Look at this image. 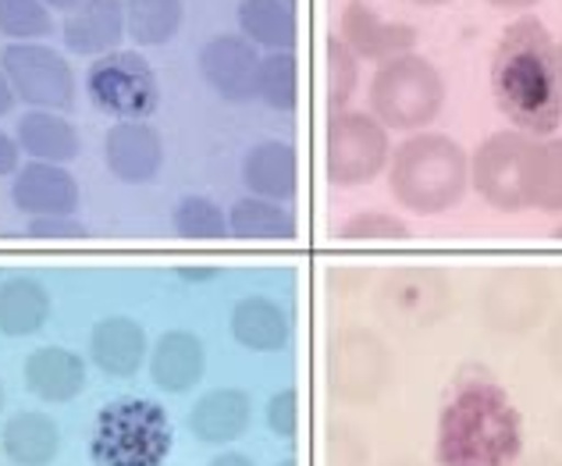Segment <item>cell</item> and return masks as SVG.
Masks as SVG:
<instances>
[{
	"instance_id": "c3c4849f",
	"label": "cell",
	"mask_w": 562,
	"mask_h": 466,
	"mask_svg": "<svg viewBox=\"0 0 562 466\" xmlns=\"http://www.w3.org/2000/svg\"><path fill=\"white\" fill-rule=\"evenodd\" d=\"M555 65H559V82H562V43H555Z\"/></svg>"
},
{
	"instance_id": "5bb4252c",
	"label": "cell",
	"mask_w": 562,
	"mask_h": 466,
	"mask_svg": "<svg viewBox=\"0 0 562 466\" xmlns=\"http://www.w3.org/2000/svg\"><path fill=\"white\" fill-rule=\"evenodd\" d=\"M338 36L346 39V47L360 57V61L384 65L392 57L413 54L417 47V29L409 22H389L381 19L374 4L367 0H349L338 19Z\"/></svg>"
},
{
	"instance_id": "bcb514c9",
	"label": "cell",
	"mask_w": 562,
	"mask_h": 466,
	"mask_svg": "<svg viewBox=\"0 0 562 466\" xmlns=\"http://www.w3.org/2000/svg\"><path fill=\"white\" fill-rule=\"evenodd\" d=\"M524 466H562V459H559V456H549V453H541V456H535V459L524 463Z\"/></svg>"
},
{
	"instance_id": "b9f144b4",
	"label": "cell",
	"mask_w": 562,
	"mask_h": 466,
	"mask_svg": "<svg viewBox=\"0 0 562 466\" xmlns=\"http://www.w3.org/2000/svg\"><path fill=\"white\" fill-rule=\"evenodd\" d=\"M484 4H492L498 11H530V8H538L541 0H484Z\"/></svg>"
},
{
	"instance_id": "5b68a950",
	"label": "cell",
	"mask_w": 562,
	"mask_h": 466,
	"mask_svg": "<svg viewBox=\"0 0 562 466\" xmlns=\"http://www.w3.org/2000/svg\"><path fill=\"white\" fill-rule=\"evenodd\" d=\"M371 114L395 133H424L446 107V79L441 71L420 54H403L378 65L371 90Z\"/></svg>"
},
{
	"instance_id": "3957f363",
	"label": "cell",
	"mask_w": 562,
	"mask_h": 466,
	"mask_svg": "<svg viewBox=\"0 0 562 466\" xmlns=\"http://www.w3.org/2000/svg\"><path fill=\"white\" fill-rule=\"evenodd\" d=\"M470 185V157L452 136L413 133L389 160V189L398 207L417 217H438L460 207Z\"/></svg>"
},
{
	"instance_id": "7a4b0ae2",
	"label": "cell",
	"mask_w": 562,
	"mask_h": 466,
	"mask_svg": "<svg viewBox=\"0 0 562 466\" xmlns=\"http://www.w3.org/2000/svg\"><path fill=\"white\" fill-rule=\"evenodd\" d=\"M524 453V420L492 377H460L438 417L441 466H513Z\"/></svg>"
},
{
	"instance_id": "4dcf8cb0",
	"label": "cell",
	"mask_w": 562,
	"mask_h": 466,
	"mask_svg": "<svg viewBox=\"0 0 562 466\" xmlns=\"http://www.w3.org/2000/svg\"><path fill=\"white\" fill-rule=\"evenodd\" d=\"M257 100L271 111H295V104H300V57H295V50H271L268 57H260Z\"/></svg>"
},
{
	"instance_id": "f907efd6",
	"label": "cell",
	"mask_w": 562,
	"mask_h": 466,
	"mask_svg": "<svg viewBox=\"0 0 562 466\" xmlns=\"http://www.w3.org/2000/svg\"><path fill=\"white\" fill-rule=\"evenodd\" d=\"M552 236H555V239H559V242H562V221H559V225H555V231H552Z\"/></svg>"
},
{
	"instance_id": "ba28073f",
	"label": "cell",
	"mask_w": 562,
	"mask_h": 466,
	"mask_svg": "<svg viewBox=\"0 0 562 466\" xmlns=\"http://www.w3.org/2000/svg\"><path fill=\"white\" fill-rule=\"evenodd\" d=\"M86 93L114 122H146L160 104V82L139 50L97 57L86 71Z\"/></svg>"
},
{
	"instance_id": "2e32d148",
	"label": "cell",
	"mask_w": 562,
	"mask_h": 466,
	"mask_svg": "<svg viewBox=\"0 0 562 466\" xmlns=\"http://www.w3.org/2000/svg\"><path fill=\"white\" fill-rule=\"evenodd\" d=\"M103 164L117 182L146 185L165 168V139L146 122H114L103 136Z\"/></svg>"
},
{
	"instance_id": "74e56055",
	"label": "cell",
	"mask_w": 562,
	"mask_h": 466,
	"mask_svg": "<svg viewBox=\"0 0 562 466\" xmlns=\"http://www.w3.org/2000/svg\"><path fill=\"white\" fill-rule=\"evenodd\" d=\"M25 236L29 239H82V236H90V228H86L76 214L71 217H29Z\"/></svg>"
},
{
	"instance_id": "1f68e13d",
	"label": "cell",
	"mask_w": 562,
	"mask_h": 466,
	"mask_svg": "<svg viewBox=\"0 0 562 466\" xmlns=\"http://www.w3.org/2000/svg\"><path fill=\"white\" fill-rule=\"evenodd\" d=\"M171 228L182 239L217 242L228 236V214L211 196H182L171 211Z\"/></svg>"
},
{
	"instance_id": "6da1fadb",
	"label": "cell",
	"mask_w": 562,
	"mask_h": 466,
	"mask_svg": "<svg viewBox=\"0 0 562 466\" xmlns=\"http://www.w3.org/2000/svg\"><path fill=\"white\" fill-rule=\"evenodd\" d=\"M492 96L516 133L541 139L562 125L555 39L535 14H520L502 33L492 57Z\"/></svg>"
},
{
	"instance_id": "f1b7e54d",
	"label": "cell",
	"mask_w": 562,
	"mask_h": 466,
	"mask_svg": "<svg viewBox=\"0 0 562 466\" xmlns=\"http://www.w3.org/2000/svg\"><path fill=\"white\" fill-rule=\"evenodd\" d=\"M186 22L182 0H125L128 39L139 47H168Z\"/></svg>"
},
{
	"instance_id": "d4e9b609",
	"label": "cell",
	"mask_w": 562,
	"mask_h": 466,
	"mask_svg": "<svg viewBox=\"0 0 562 466\" xmlns=\"http://www.w3.org/2000/svg\"><path fill=\"white\" fill-rule=\"evenodd\" d=\"M14 139L29 157L47 160V164H68L82 154L79 128L57 111H25L14 128Z\"/></svg>"
},
{
	"instance_id": "60d3db41",
	"label": "cell",
	"mask_w": 562,
	"mask_h": 466,
	"mask_svg": "<svg viewBox=\"0 0 562 466\" xmlns=\"http://www.w3.org/2000/svg\"><path fill=\"white\" fill-rule=\"evenodd\" d=\"M19 104V96H14V90H11V82H8V76H4V68H0V118Z\"/></svg>"
},
{
	"instance_id": "836d02e7",
	"label": "cell",
	"mask_w": 562,
	"mask_h": 466,
	"mask_svg": "<svg viewBox=\"0 0 562 466\" xmlns=\"http://www.w3.org/2000/svg\"><path fill=\"white\" fill-rule=\"evenodd\" d=\"M54 33V14L43 0H0V36L11 43H43Z\"/></svg>"
},
{
	"instance_id": "f546056e",
	"label": "cell",
	"mask_w": 562,
	"mask_h": 466,
	"mask_svg": "<svg viewBox=\"0 0 562 466\" xmlns=\"http://www.w3.org/2000/svg\"><path fill=\"white\" fill-rule=\"evenodd\" d=\"M527 211L562 214V136L535 139L527 179Z\"/></svg>"
},
{
	"instance_id": "ee69618b",
	"label": "cell",
	"mask_w": 562,
	"mask_h": 466,
	"mask_svg": "<svg viewBox=\"0 0 562 466\" xmlns=\"http://www.w3.org/2000/svg\"><path fill=\"white\" fill-rule=\"evenodd\" d=\"M43 4H47V8H54V11H76L79 4H82V0H43Z\"/></svg>"
},
{
	"instance_id": "7bdbcfd3",
	"label": "cell",
	"mask_w": 562,
	"mask_h": 466,
	"mask_svg": "<svg viewBox=\"0 0 562 466\" xmlns=\"http://www.w3.org/2000/svg\"><path fill=\"white\" fill-rule=\"evenodd\" d=\"M211 466H257V463L249 456H243V453H221V456L211 459Z\"/></svg>"
},
{
	"instance_id": "f6af8a7d",
	"label": "cell",
	"mask_w": 562,
	"mask_h": 466,
	"mask_svg": "<svg viewBox=\"0 0 562 466\" xmlns=\"http://www.w3.org/2000/svg\"><path fill=\"white\" fill-rule=\"evenodd\" d=\"M179 279H186V282H206V279H214V271H179Z\"/></svg>"
},
{
	"instance_id": "44dd1931",
	"label": "cell",
	"mask_w": 562,
	"mask_h": 466,
	"mask_svg": "<svg viewBox=\"0 0 562 466\" xmlns=\"http://www.w3.org/2000/svg\"><path fill=\"white\" fill-rule=\"evenodd\" d=\"M206 371V345L196 331L189 328H171L157 339L150 349V377L160 391L168 396H182L200 385Z\"/></svg>"
},
{
	"instance_id": "52a82bcc",
	"label": "cell",
	"mask_w": 562,
	"mask_h": 466,
	"mask_svg": "<svg viewBox=\"0 0 562 466\" xmlns=\"http://www.w3.org/2000/svg\"><path fill=\"white\" fill-rule=\"evenodd\" d=\"M392 160V139L374 114L338 111L324 128V174L335 189L371 185Z\"/></svg>"
},
{
	"instance_id": "ab89813d",
	"label": "cell",
	"mask_w": 562,
	"mask_h": 466,
	"mask_svg": "<svg viewBox=\"0 0 562 466\" xmlns=\"http://www.w3.org/2000/svg\"><path fill=\"white\" fill-rule=\"evenodd\" d=\"M549 360H552L555 374H562V314L552 320V328H549Z\"/></svg>"
},
{
	"instance_id": "7dc6e473",
	"label": "cell",
	"mask_w": 562,
	"mask_h": 466,
	"mask_svg": "<svg viewBox=\"0 0 562 466\" xmlns=\"http://www.w3.org/2000/svg\"><path fill=\"white\" fill-rule=\"evenodd\" d=\"M409 4H417V8H446V4H452V0H409Z\"/></svg>"
},
{
	"instance_id": "d590c367",
	"label": "cell",
	"mask_w": 562,
	"mask_h": 466,
	"mask_svg": "<svg viewBox=\"0 0 562 466\" xmlns=\"http://www.w3.org/2000/svg\"><path fill=\"white\" fill-rule=\"evenodd\" d=\"M371 448L363 439L346 424H331L328 439H324V466H367Z\"/></svg>"
},
{
	"instance_id": "8d00e7d4",
	"label": "cell",
	"mask_w": 562,
	"mask_h": 466,
	"mask_svg": "<svg viewBox=\"0 0 562 466\" xmlns=\"http://www.w3.org/2000/svg\"><path fill=\"white\" fill-rule=\"evenodd\" d=\"M263 417H268V428H271L274 439L292 442L295 431H300V391H295L292 385L274 391V396L268 399V410H263Z\"/></svg>"
},
{
	"instance_id": "cb8c5ba5",
	"label": "cell",
	"mask_w": 562,
	"mask_h": 466,
	"mask_svg": "<svg viewBox=\"0 0 562 466\" xmlns=\"http://www.w3.org/2000/svg\"><path fill=\"white\" fill-rule=\"evenodd\" d=\"M0 448L14 466H50L61 453V428L50 413L22 410L0 431Z\"/></svg>"
},
{
	"instance_id": "4fadbf2b",
	"label": "cell",
	"mask_w": 562,
	"mask_h": 466,
	"mask_svg": "<svg viewBox=\"0 0 562 466\" xmlns=\"http://www.w3.org/2000/svg\"><path fill=\"white\" fill-rule=\"evenodd\" d=\"M200 76L225 104H249L257 96L260 54L243 33H217L200 47Z\"/></svg>"
},
{
	"instance_id": "e575fe53",
	"label": "cell",
	"mask_w": 562,
	"mask_h": 466,
	"mask_svg": "<svg viewBox=\"0 0 562 466\" xmlns=\"http://www.w3.org/2000/svg\"><path fill=\"white\" fill-rule=\"evenodd\" d=\"M338 239L342 242H392V239H409V225L403 217L384 214V211H360L346 217L338 225Z\"/></svg>"
},
{
	"instance_id": "ffe728a7",
	"label": "cell",
	"mask_w": 562,
	"mask_h": 466,
	"mask_svg": "<svg viewBox=\"0 0 562 466\" xmlns=\"http://www.w3.org/2000/svg\"><path fill=\"white\" fill-rule=\"evenodd\" d=\"M90 356L108 377H136L150 356V342L136 317L108 314L90 331Z\"/></svg>"
},
{
	"instance_id": "f35d334b",
	"label": "cell",
	"mask_w": 562,
	"mask_h": 466,
	"mask_svg": "<svg viewBox=\"0 0 562 466\" xmlns=\"http://www.w3.org/2000/svg\"><path fill=\"white\" fill-rule=\"evenodd\" d=\"M19 157H22L19 139L8 136V133H0V179L19 171Z\"/></svg>"
},
{
	"instance_id": "7c38bea8",
	"label": "cell",
	"mask_w": 562,
	"mask_h": 466,
	"mask_svg": "<svg viewBox=\"0 0 562 466\" xmlns=\"http://www.w3.org/2000/svg\"><path fill=\"white\" fill-rule=\"evenodd\" d=\"M378 310L403 328H435L452 310V282L438 268H403L381 282Z\"/></svg>"
},
{
	"instance_id": "603a6c76",
	"label": "cell",
	"mask_w": 562,
	"mask_h": 466,
	"mask_svg": "<svg viewBox=\"0 0 562 466\" xmlns=\"http://www.w3.org/2000/svg\"><path fill=\"white\" fill-rule=\"evenodd\" d=\"M292 328V314L268 296H246L232 307V339L249 353H281Z\"/></svg>"
},
{
	"instance_id": "816d5d0a",
	"label": "cell",
	"mask_w": 562,
	"mask_h": 466,
	"mask_svg": "<svg viewBox=\"0 0 562 466\" xmlns=\"http://www.w3.org/2000/svg\"><path fill=\"white\" fill-rule=\"evenodd\" d=\"M0 410H4V385H0Z\"/></svg>"
},
{
	"instance_id": "83f0119b",
	"label": "cell",
	"mask_w": 562,
	"mask_h": 466,
	"mask_svg": "<svg viewBox=\"0 0 562 466\" xmlns=\"http://www.w3.org/2000/svg\"><path fill=\"white\" fill-rule=\"evenodd\" d=\"M239 29L254 47L295 50L300 19L289 0H239Z\"/></svg>"
},
{
	"instance_id": "484cf974",
	"label": "cell",
	"mask_w": 562,
	"mask_h": 466,
	"mask_svg": "<svg viewBox=\"0 0 562 466\" xmlns=\"http://www.w3.org/2000/svg\"><path fill=\"white\" fill-rule=\"evenodd\" d=\"M50 293L33 274H14L0 282V334L8 339H25V334L43 331L50 320Z\"/></svg>"
},
{
	"instance_id": "277c9868",
	"label": "cell",
	"mask_w": 562,
	"mask_h": 466,
	"mask_svg": "<svg viewBox=\"0 0 562 466\" xmlns=\"http://www.w3.org/2000/svg\"><path fill=\"white\" fill-rule=\"evenodd\" d=\"M175 448L171 417L143 396L111 399L93 420L90 459L97 466H165Z\"/></svg>"
},
{
	"instance_id": "d6a6232c",
	"label": "cell",
	"mask_w": 562,
	"mask_h": 466,
	"mask_svg": "<svg viewBox=\"0 0 562 466\" xmlns=\"http://www.w3.org/2000/svg\"><path fill=\"white\" fill-rule=\"evenodd\" d=\"M324 61H328V114L349 111V100L360 90V57L346 47V39L331 33L324 43Z\"/></svg>"
},
{
	"instance_id": "e0dca14e",
	"label": "cell",
	"mask_w": 562,
	"mask_h": 466,
	"mask_svg": "<svg viewBox=\"0 0 562 466\" xmlns=\"http://www.w3.org/2000/svg\"><path fill=\"white\" fill-rule=\"evenodd\" d=\"M61 39L71 54L82 57H103L122 50V39H128L125 0H82L76 11L65 14Z\"/></svg>"
},
{
	"instance_id": "9c48e42d",
	"label": "cell",
	"mask_w": 562,
	"mask_h": 466,
	"mask_svg": "<svg viewBox=\"0 0 562 466\" xmlns=\"http://www.w3.org/2000/svg\"><path fill=\"white\" fill-rule=\"evenodd\" d=\"M530 150L535 136L516 133H492L470 157V185L477 196L495 207L498 214L527 211V179H530Z\"/></svg>"
},
{
	"instance_id": "8992f818",
	"label": "cell",
	"mask_w": 562,
	"mask_h": 466,
	"mask_svg": "<svg viewBox=\"0 0 562 466\" xmlns=\"http://www.w3.org/2000/svg\"><path fill=\"white\" fill-rule=\"evenodd\" d=\"M324 382L328 396L346 406H374L392 382V353L374 331H331L324 349Z\"/></svg>"
},
{
	"instance_id": "f5cc1de1",
	"label": "cell",
	"mask_w": 562,
	"mask_h": 466,
	"mask_svg": "<svg viewBox=\"0 0 562 466\" xmlns=\"http://www.w3.org/2000/svg\"><path fill=\"white\" fill-rule=\"evenodd\" d=\"M395 466H420V463H395Z\"/></svg>"
},
{
	"instance_id": "9a60e30c",
	"label": "cell",
	"mask_w": 562,
	"mask_h": 466,
	"mask_svg": "<svg viewBox=\"0 0 562 466\" xmlns=\"http://www.w3.org/2000/svg\"><path fill=\"white\" fill-rule=\"evenodd\" d=\"M11 203L25 217H71L79 211V182L65 164L29 160L14 171Z\"/></svg>"
},
{
	"instance_id": "8fae6325",
	"label": "cell",
	"mask_w": 562,
	"mask_h": 466,
	"mask_svg": "<svg viewBox=\"0 0 562 466\" xmlns=\"http://www.w3.org/2000/svg\"><path fill=\"white\" fill-rule=\"evenodd\" d=\"M552 307V282L538 268H506L487 279L481 293V320L495 334L535 331Z\"/></svg>"
},
{
	"instance_id": "ac0fdd59",
	"label": "cell",
	"mask_w": 562,
	"mask_h": 466,
	"mask_svg": "<svg viewBox=\"0 0 562 466\" xmlns=\"http://www.w3.org/2000/svg\"><path fill=\"white\" fill-rule=\"evenodd\" d=\"M22 382L40 402L65 406L86 391V360L76 353V349L40 345L22 363Z\"/></svg>"
},
{
	"instance_id": "d6986e66",
	"label": "cell",
	"mask_w": 562,
	"mask_h": 466,
	"mask_svg": "<svg viewBox=\"0 0 562 466\" xmlns=\"http://www.w3.org/2000/svg\"><path fill=\"white\" fill-rule=\"evenodd\" d=\"M243 185L249 196L292 203L300 193V154L289 139H263L243 157Z\"/></svg>"
},
{
	"instance_id": "681fc988",
	"label": "cell",
	"mask_w": 562,
	"mask_h": 466,
	"mask_svg": "<svg viewBox=\"0 0 562 466\" xmlns=\"http://www.w3.org/2000/svg\"><path fill=\"white\" fill-rule=\"evenodd\" d=\"M278 466H300V463H295V459H292V456H289V459H281V463H278Z\"/></svg>"
},
{
	"instance_id": "4316f807",
	"label": "cell",
	"mask_w": 562,
	"mask_h": 466,
	"mask_svg": "<svg viewBox=\"0 0 562 466\" xmlns=\"http://www.w3.org/2000/svg\"><path fill=\"white\" fill-rule=\"evenodd\" d=\"M300 231L292 207H281L263 196H243L228 211V236L232 239H257V242H289Z\"/></svg>"
},
{
	"instance_id": "30bf717a",
	"label": "cell",
	"mask_w": 562,
	"mask_h": 466,
	"mask_svg": "<svg viewBox=\"0 0 562 466\" xmlns=\"http://www.w3.org/2000/svg\"><path fill=\"white\" fill-rule=\"evenodd\" d=\"M0 68L11 82L19 100H25L36 111H57L65 114L76 107V71L47 43H8L0 50Z\"/></svg>"
},
{
	"instance_id": "7402d4cb",
	"label": "cell",
	"mask_w": 562,
	"mask_h": 466,
	"mask_svg": "<svg viewBox=\"0 0 562 466\" xmlns=\"http://www.w3.org/2000/svg\"><path fill=\"white\" fill-rule=\"evenodd\" d=\"M249 420H254V402L243 388H214L192 406L189 431L203 445H228L249 431Z\"/></svg>"
}]
</instances>
